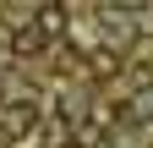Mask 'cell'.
Returning a JSON list of instances; mask_svg holds the SVG:
<instances>
[{
  "instance_id": "obj_1",
  "label": "cell",
  "mask_w": 153,
  "mask_h": 148,
  "mask_svg": "<svg viewBox=\"0 0 153 148\" xmlns=\"http://www.w3.org/2000/svg\"><path fill=\"white\" fill-rule=\"evenodd\" d=\"M60 16H66V11H55V6H49V11H44V22H38V28H44V33H60Z\"/></svg>"
}]
</instances>
